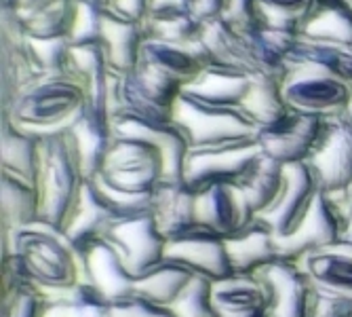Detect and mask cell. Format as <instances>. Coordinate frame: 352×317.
I'll use <instances>...</instances> for the list:
<instances>
[{
  "instance_id": "cell-3",
  "label": "cell",
  "mask_w": 352,
  "mask_h": 317,
  "mask_svg": "<svg viewBox=\"0 0 352 317\" xmlns=\"http://www.w3.org/2000/svg\"><path fill=\"white\" fill-rule=\"evenodd\" d=\"M87 102L85 85L72 74L38 76L25 85L7 114L32 134H51L70 127Z\"/></svg>"
},
{
  "instance_id": "cell-4",
  "label": "cell",
  "mask_w": 352,
  "mask_h": 317,
  "mask_svg": "<svg viewBox=\"0 0 352 317\" xmlns=\"http://www.w3.org/2000/svg\"><path fill=\"white\" fill-rule=\"evenodd\" d=\"M173 121L184 132L190 150L258 138V127L243 112V108L209 106L184 93L173 106Z\"/></svg>"
},
{
  "instance_id": "cell-6",
  "label": "cell",
  "mask_w": 352,
  "mask_h": 317,
  "mask_svg": "<svg viewBox=\"0 0 352 317\" xmlns=\"http://www.w3.org/2000/svg\"><path fill=\"white\" fill-rule=\"evenodd\" d=\"M283 95L292 110L336 116L348 108L352 100V85L321 68L296 66L285 74Z\"/></svg>"
},
{
  "instance_id": "cell-7",
  "label": "cell",
  "mask_w": 352,
  "mask_h": 317,
  "mask_svg": "<svg viewBox=\"0 0 352 317\" xmlns=\"http://www.w3.org/2000/svg\"><path fill=\"white\" fill-rule=\"evenodd\" d=\"M327 130V116L292 110L278 123L258 132L264 154L280 165L308 163Z\"/></svg>"
},
{
  "instance_id": "cell-22",
  "label": "cell",
  "mask_w": 352,
  "mask_h": 317,
  "mask_svg": "<svg viewBox=\"0 0 352 317\" xmlns=\"http://www.w3.org/2000/svg\"><path fill=\"white\" fill-rule=\"evenodd\" d=\"M78 0H19L15 13L30 39H70Z\"/></svg>"
},
{
  "instance_id": "cell-19",
  "label": "cell",
  "mask_w": 352,
  "mask_h": 317,
  "mask_svg": "<svg viewBox=\"0 0 352 317\" xmlns=\"http://www.w3.org/2000/svg\"><path fill=\"white\" fill-rule=\"evenodd\" d=\"M226 245L234 275L255 277L268 265L283 260L278 235L262 216L255 218L234 237H228Z\"/></svg>"
},
{
  "instance_id": "cell-2",
  "label": "cell",
  "mask_w": 352,
  "mask_h": 317,
  "mask_svg": "<svg viewBox=\"0 0 352 317\" xmlns=\"http://www.w3.org/2000/svg\"><path fill=\"white\" fill-rule=\"evenodd\" d=\"M41 292H57L82 281L80 254L63 233L41 222L5 235V247Z\"/></svg>"
},
{
  "instance_id": "cell-30",
  "label": "cell",
  "mask_w": 352,
  "mask_h": 317,
  "mask_svg": "<svg viewBox=\"0 0 352 317\" xmlns=\"http://www.w3.org/2000/svg\"><path fill=\"white\" fill-rule=\"evenodd\" d=\"M43 294V317H110L112 311V300L87 279L78 281L72 288Z\"/></svg>"
},
{
  "instance_id": "cell-10",
  "label": "cell",
  "mask_w": 352,
  "mask_h": 317,
  "mask_svg": "<svg viewBox=\"0 0 352 317\" xmlns=\"http://www.w3.org/2000/svg\"><path fill=\"white\" fill-rule=\"evenodd\" d=\"M255 277H260L270 292V317H310L318 290L300 263L278 260Z\"/></svg>"
},
{
  "instance_id": "cell-8",
  "label": "cell",
  "mask_w": 352,
  "mask_h": 317,
  "mask_svg": "<svg viewBox=\"0 0 352 317\" xmlns=\"http://www.w3.org/2000/svg\"><path fill=\"white\" fill-rule=\"evenodd\" d=\"M106 239L120 252L122 260L135 277H142L167 258L169 241L158 229L152 212L118 220Z\"/></svg>"
},
{
  "instance_id": "cell-51",
  "label": "cell",
  "mask_w": 352,
  "mask_h": 317,
  "mask_svg": "<svg viewBox=\"0 0 352 317\" xmlns=\"http://www.w3.org/2000/svg\"><path fill=\"white\" fill-rule=\"evenodd\" d=\"M346 3H348V5H350V9H352V0H346Z\"/></svg>"
},
{
  "instance_id": "cell-9",
  "label": "cell",
  "mask_w": 352,
  "mask_h": 317,
  "mask_svg": "<svg viewBox=\"0 0 352 317\" xmlns=\"http://www.w3.org/2000/svg\"><path fill=\"white\" fill-rule=\"evenodd\" d=\"M308 165L325 195H340L352 186V119L346 112L327 116L325 136Z\"/></svg>"
},
{
  "instance_id": "cell-46",
  "label": "cell",
  "mask_w": 352,
  "mask_h": 317,
  "mask_svg": "<svg viewBox=\"0 0 352 317\" xmlns=\"http://www.w3.org/2000/svg\"><path fill=\"white\" fill-rule=\"evenodd\" d=\"M110 11H114L120 17L144 23V19L148 17V11H150V0H114Z\"/></svg>"
},
{
  "instance_id": "cell-50",
  "label": "cell",
  "mask_w": 352,
  "mask_h": 317,
  "mask_svg": "<svg viewBox=\"0 0 352 317\" xmlns=\"http://www.w3.org/2000/svg\"><path fill=\"white\" fill-rule=\"evenodd\" d=\"M344 112H346V114H348V116L352 119V100H350V104H348V108H346Z\"/></svg>"
},
{
  "instance_id": "cell-53",
  "label": "cell",
  "mask_w": 352,
  "mask_h": 317,
  "mask_svg": "<svg viewBox=\"0 0 352 317\" xmlns=\"http://www.w3.org/2000/svg\"><path fill=\"white\" fill-rule=\"evenodd\" d=\"M348 190H350V193H352V186H350V188H348Z\"/></svg>"
},
{
  "instance_id": "cell-5",
  "label": "cell",
  "mask_w": 352,
  "mask_h": 317,
  "mask_svg": "<svg viewBox=\"0 0 352 317\" xmlns=\"http://www.w3.org/2000/svg\"><path fill=\"white\" fill-rule=\"evenodd\" d=\"M264 154L258 138L213 148H192L186 158V182L197 190L211 186H239Z\"/></svg>"
},
{
  "instance_id": "cell-36",
  "label": "cell",
  "mask_w": 352,
  "mask_h": 317,
  "mask_svg": "<svg viewBox=\"0 0 352 317\" xmlns=\"http://www.w3.org/2000/svg\"><path fill=\"white\" fill-rule=\"evenodd\" d=\"M316 0H258L255 19L262 25L298 34Z\"/></svg>"
},
{
  "instance_id": "cell-16",
  "label": "cell",
  "mask_w": 352,
  "mask_h": 317,
  "mask_svg": "<svg viewBox=\"0 0 352 317\" xmlns=\"http://www.w3.org/2000/svg\"><path fill=\"white\" fill-rule=\"evenodd\" d=\"M197 197L199 193L186 182V178H163L156 186L152 214L167 241L184 237L201 227L197 216Z\"/></svg>"
},
{
  "instance_id": "cell-27",
  "label": "cell",
  "mask_w": 352,
  "mask_h": 317,
  "mask_svg": "<svg viewBox=\"0 0 352 317\" xmlns=\"http://www.w3.org/2000/svg\"><path fill=\"white\" fill-rule=\"evenodd\" d=\"M300 265L304 267L318 292L352 300V249L336 245L310 254Z\"/></svg>"
},
{
  "instance_id": "cell-18",
  "label": "cell",
  "mask_w": 352,
  "mask_h": 317,
  "mask_svg": "<svg viewBox=\"0 0 352 317\" xmlns=\"http://www.w3.org/2000/svg\"><path fill=\"white\" fill-rule=\"evenodd\" d=\"M82 279L93 283L100 292H104L112 303L135 294L138 277L129 271L122 260L120 252L108 241L100 239L80 252Z\"/></svg>"
},
{
  "instance_id": "cell-23",
  "label": "cell",
  "mask_w": 352,
  "mask_h": 317,
  "mask_svg": "<svg viewBox=\"0 0 352 317\" xmlns=\"http://www.w3.org/2000/svg\"><path fill=\"white\" fill-rule=\"evenodd\" d=\"M251 81L253 76L243 70L226 66H205L201 74L182 93L209 106L241 108L251 89Z\"/></svg>"
},
{
  "instance_id": "cell-28",
  "label": "cell",
  "mask_w": 352,
  "mask_h": 317,
  "mask_svg": "<svg viewBox=\"0 0 352 317\" xmlns=\"http://www.w3.org/2000/svg\"><path fill=\"white\" fill-rule=\"evenodd\" d=\"M0 207H3V235L36 225L41 218L36 184L3 172L0 174Z\"/></svg>"
},
{
  "instance_id": "cell-26",
  "label": "cell",
  "mask_w": 352,
  "mask_h": 317,
  "mask_svg": "<svg viewBox=\"0 0 352 317\" xmlns=\"http://www.w3.org/2000/svg\"><path fill=\"white\" fill-rule=\"evenodd\" d=\"M41 163V136L15 125L3 114L0 125V167L7 174L36 184Z\"/></svg>"
},
{
  "instance_id": "cell-38",
  "label": "cell",
  "mask_w": 352,
  "mask_h": 317,
  "mask_svg": "<svg viewBox=\"0 0 352 317\" xmlns=\"http://www.w3.org/2000/svg\"><path fill=\"white\" fill-rule=\"evenodd\" d=\"M177 317H221L213 300V281L197 275L171 307Z\"/></svg>"
},
{
  "instance_id": "cell-24",
  "label": "cell",
  "mask_w": 352,
  "mask_h": 317,
  "mask_svg": "<svg viewBox=\"0 0 352 317\" xmlns=\"http://www.w3.org/2000/svg\"><path fill=\"white\" fill-rule=\"evenodd\" d=\"M146 30L142 21H133L116 15L114 11H106L104 15V32L102 43L108 53L110 70L116 74H129L138 68L142 45L146 41Z\"/></svg>"
},
{
  "instance_id": "cell-52",
  "label": "cell",
  "mask_w": 352,
  "mask_h": 317,
  "mask_svg": "<svg viewBox=\"0 0 352 317\" xmlns=\"http://www.w3.org/2000/svg\"><path fill=\"white\" fill-rule=\"evenodd\" d=\"M258 317H270V315H268V313H266V315H258Z\"/></svg>"
},
{
  "instance_id": "cell-42",
  "label": "cell",
  "mask_w": 352,
  "mask_h": 317,
  "mask_svg": "<svg viewBox=\"0 0 352 317\" xmlns=\"http://www.w3.org/2000/svg\"><path fill=\"white\" fill-rule=\"evenodd\" d=\"M110 317H177L171 307L158 305L142 294H129L112 303Z\"/></svg>"
},
{
  "instance_id": "cell-37",
  "label": "cell",
  "mask_w": 352,
  "mask_h": 317,
  "mask_svg": "<svg viewBox=\"0 0 352 317\" xmlns=\"http://www.w3.org/2000/svg\"><path fill=\"white\" fill-rule=\"evenodd\" d=\"M28 49L41 76L70 74V39H30Z\"/></svg>"
},
{
  "instance_id": "cell-47",
  "label": "cell",
  "mask_w": 352,
  "mask_h": 317,
  "mask_svg": "<svg viewBox=\"0 0 352 317\" xmlns=\"http://www.w3.org/2000/svg\"><path fill=\"white\" fill-rule=\"evenodd\" d=\"M226 0H190V11L201 23L223 17Z\"/></svg>"
},
{
  "instance_id": "cell-33",
  "label": "cell",
  "mask_w": 352,
  "mask_h": 317,
  "mask_svg": "<svg viewBox=\"0 0 352 317\" xmlns=\"http://www.w3.org/2000/svg\"><path fill=\"white\" fill-rule=\"evenodd\" d=\"M243 112L253 121V125L260 130L278 123L292 112L287 106L285 95H283V79L278 76H268V74H258L251 81V89L243 102Z\"/></svg>"
},
{
  "instance_id": "cell-45",
  "label": "cell",
  "mask_w": 352,
  "mask_h": 317,
  "mask_svg": "<svg viewBox=\"0 0 352 317\" xmlns=\"http://www.w3.org/2000/svg\"><path fill=\"white\" fill-rule=\"evenodd\" d=\"M255 5H258V0H226L223 19L236 25L255 21Z\"/></svg>"
},
{
  "instance_id": "cell-34",
  "label": "cell",
  "mask_w": 352,
  "mask_h": 317,
  "mask_svg": "<svg viewBox=\"0 0 352 317\" xmlns=\"http://www.w3.org/2000/svg\"><path fill=\"white\" fill-rule=\"evenodd\" d=\"M197 277V273L188 269L186 265L165 258L158 267L150 269L135 281V292L165 307H173L190 281Z\"/></svg>"
},
{
  "instance_id": "cell-29",
  "label": "cell",
  "mask_w": 352,
  "mask_h": 317,
  "mask_svg": "<svg viewBox=\"0 0 352 317\" xmlns=\"http://www.w3.org/2000/svg\"><path fill=\"white\" fill-rule=\"evenodd\" d=\"M300 37L318 43L352 47V9L346 0H316Z\"/></svg>"
},
{
  "instance_id": "cell-41",
  "label": "cell",
  "mask_w": 352,
  "mask_h": 317,
  "mask_svg": "<svg viewBox=\"0 0 352 317\" xmlns=\"http://www.w3.org/2000/svg\"><path fill=\"white\" fill-rule=\"evenodd\" d=\"M45 315V294L36 285L23 288L3 296V313L0 317H43Z\"/></svg>"
},
{
  "instance_id": "cell-14",
  "label": "cell",
  "mask_w": 352,
  "mask_h": 317,
  "mask_svg": "<svg viewBox=\"0 0 352 317\" xmlns=\"http://www.w3.org/2000/svg\"><path fill=\"white\" fill-rule=\"evenodd\" d=\"M112 125L116 136L140 138L161 150L165 156V178H184L190 144L175 121H148L131 114H116Z\"/></svg>"
},
{
  "instance_id": "cell-44",
  "label": "cell",
  "mask_w": 352,
  "mask_h": 317,
  "mask_svg": "<svg viewBox=\"0 0 352 317\" xmlns=\"http://www.w3.org/2000/svg\"><path fill=\"white\" fill-rule=\"evenodd\" d=\"M338 207V214L342 218V227H344V235H342V243L344 247L352 249V193L346 190V193L340 195H329Z\"/></svg>"
},
{
  "instance_id": "cell-32",
  "label": "cell",
  "mask_w": 352,
  "mask_h": 317,
  "mask_svg": "<svg viewBox=\"0 0 352 317\" xmlns=\"http://www.w3.org/2000/svg\"><path fill=\"white\" fill-rule=\"evenodd\" d=\"M249 207L255 216H266L280 199L285 188V165L274 161L272 156L262 154L253 165L247 178L239 184Z\"/></svg>"
},
{
  "instance_id": "cell-40",
  "label": "cell",
  "mask_w": 352,
  "mask_h": 317,
  "mask_svg": "<svg viewBox=\"0 0 352 317\" xmlns=\"http://www.w3.org/2000/svg\"><path fill=\"white\" fill-rule=\"evenodd\" d=\"M108 9H102L91 0H78L74 25L70 32L72 45H85V43H100L104 32V15Z\"/></svg>"
},
{
  "instance_id": "cell-13",
  "label": "cell",
  "mask_w": 352,
  "mask_h": 317,
  "mask_svg": "<svg viewBox=\"0 0 352 317\" xmlns=\"http://www.w3.org/2000/svg\"><path fill=\"white\" fill-rule=\"evenodd\" d=\"M167 258L186 265L197 275H203L213 283L234 277L226 237L207 231L203 227L195 229L184 237L171 239L167 243Z\"/></svg>"
},
{
  "instance_id": "cell-15",
  "label": "cell",
  "mask_w": 352,
  "mask_h": 317,
  "mask_svg": "<svg viewBox=\"0 0 352 317\" xmlns=\"http://www.w3.org/2000/svg\"><path fill=\"white\" fill-rule=\"evenodd\" d=\"M199 225L221 237H234L258 218L249 207L239 186H211L199 190L197 197Z\"/></svg>"
},
{
  "instance_id": "cell-49",
  "label": "cell",
  "mask_w": 352,
  "mask_h": 317,
  "mask_svg": "<svg viewBox=\"0 0 352 317\" xmlns=\"http://www.w3.org/2000/svg\"><path fill=\"white\" fill-rule=\"evenodd\" d=\"M19 0H3V9H13Z\"/></svg>"
},
{
  "instance_id": "cell-43",
  "label": "cell",
  "mask_w": 352,
  "mask_h": 317,
  "mask_svg": "<svg viewBox=\"0 0 352 317\" xmlns=\"http://www.w3.org/2000/svg\"><path fill=\"white\" fill-rule=\"evenodd\" d=\"M310 317H352V300L318 292Z\"/></svg>"
},
{
  "instance_id": "cell-11",
  "label": "cell",
  "mask_w": 352,
  "mask_h": 317,
  "mask_svg": "<svg viewBox=\"0 0 352 317\" xmlns=\"http://www.w3.org/2000/svg\"><path fill=\"white\" fill-rule=\"evenodd\" d=\"M342 235H344V227L338 207L329 195L321 193L300 225V229L292 237L278 239L283 260L302 263L310 254L340 245Z\"/></svg>"
},
{
  "instance_id": "cell-17",
  "label": "cell",
  "mask_w": 352,
  "mask_h": 317,
  "mask_svg": "<svg viewBox=\"0 0 352 317\" xmlns=\"http://www.w3.org/2000/svg\"><path fill=\"white\" fill-rule=\"evenodd\" d=\"M120 218L112 209L108 197L95 180H87L80 201L70 218V222L63 229V237L68 243L80 254L91 243L106 239L110 229L116 225Z\"/></svg>"
},
{
  "instance_id": "cell-21",
  "label": "cell",
  "mask_w": 352,
  "mask_h": 317,
  "mask_svg": "<svg viewBox=\"0 0 352 317\" xmlns=\"http://www.w3.org/2000/svg\"><path fill=\"white\" fill-rule=\"evenodd\" d=\"M138 68L154 72L158 76H163V79L179 85L182 89H186L201 74L205 63L201 61L197 49H192V47L146 39L142 45Z\"/></svg>"
},
{
  "instance_id": "cell-1",
  "label": "cell",
  "mask_w": 352,
  "mask_h": 317,
  "mask_svg": "<svg viewBox=\"0 0 352 317\" xmlns=\"http://www.w3.org/2000/svg\"><path fill=\"white\" fill-rule=\"evenodd\" d=\"M41 136V163L36 176V190L41 199L38 222L53 231L63 233L70 222L85 188V172L66 130H57Z\"/></svg>"
},
{
  "instance_id": "cell-48",
  "label": "cell",
  "mask_w": 352,
  "mask_h": 317,
  "mask_svg": "<svg viewBox=\"0 0 352 317\" xmlns=\"http://www.w3.org/2000/svg\"><path fill=\"white\" fill-rule=\"evenodd\" d=\"M173 9H190V0H150V11H173Z\"/></svg>"
},
{
  "instance_id": "cell-20",
  "label": "cell",
  "mask_w": 352,
  "mask_h": 317,
  "mask_svg": "<svg viewBox=\"0 0 352 317\" xmlns=\"http://www.w3.org/2000/svg\"><path fill=\"white\" fill-rule=\"evenodd\" d=\"M68 132L74 140L85 178L87 180L98 178L112 148V142L116 138L112 114L85 104L82 112L68 127Z\"/></svg>"
},
{
  "instance_id": "cell-25",
  "label": "cell",
  "mask_w": 352,
  "mask_h": 317,
  "mask_svg": "<svg viewBox=\"0 0 352 317\" xmlns=\"http://www.w3.org/2000/svg\"><path fill=\"white\" fill-rule=\"evenodd\" d=\"M213 300L221 317H258L270 309V292L260 277L234 275L215 281Z\"/></svg>"
},
{
  "instance_id": "cell-39",
  "label": "cell",
  "mask_w": 352,
  "mask_h": 317,
  "mask_svg": "<svg viewBox=\"0 0 352 317\" xmlns=\"http://www.w3.org/2000/svg\"><path fill=\"white\" fill-rule=\"evenodd\" d=\"M110 72L108 53L104 43H85L72 45L70 49V74L76 76L82 85Z\"/></svg>"
},
{
  "instance_id": "cell-35",
  "label": "cell",
  "mask_w": 352,
  "mask_h": 317,
  "mask_svg": "<svg viewBox=\"0 0 352 317\" xmlns=\"http://www.w3.org/2000/svg\"><path fill=\"white\" fill-rule=\"evenodd\" d=\"M201 28L203 23L192 15L190 9L156 11V13H148V17L144 19V30L148 39L184 45L192 49L199 43Z\"/></svg>"
},
{
  "instance_id": "cell-12",
  "label": "cell",
  "mask_w": 352,
  "mask_h": 317,
  "mask_svg": "<svg viewBox=\"0 0 352 317\" xmlns=\"http://www.w3.org/2000/svg\"><path fill=\"white\" fill-rule=\"evenodd\" d=\"M321 193V184H318V178L308 163L285 165L283 195L278 203L262 218L274 229L278 239L292 237L300 229V225Z\"/></svg>"
},
{
  "instance_id": "cell-31",
  "label": "cell",
  "mask_w": 352,
  "mask_h": 317,
  "mask_svg": "<svg viewBox=\"0 0 352 317\" xmlns=\"http://www.w3.org/2000/svg\"><path fill=\"white\" fill-rule=\"evenodd\" d=\"M296 66H314L331 72L352 85V47L336 43H318L298 37L287 55V70Z\"/></svg>"
}]
</instances>
